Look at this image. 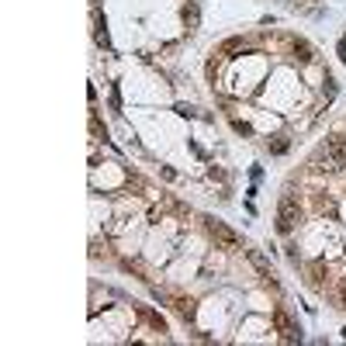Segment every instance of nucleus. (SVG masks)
<instances>
[{"label": "nucleus", "instance_id": "nucleus-1", "mask_svg": "<svg viewBox=\"0 0 346 346\" xmlns=\"http://www.w3.org/2000/svg\"><path fill=\"white\" fill-rule=\"evenodd\" d=\"M301 222V198L294 190H284L281 194V204H277V232H291V228Z\"/></svg>", "mask_w": 346, "mask_h": 346}, {"label": "nucleus", "instance_id": "nucleus-2", "mask_svg": "<svg viewBox=\"0 0 346 346\" xmlns=\"http://www.w3.org/2000/svg\"><path fill=\"white\" fill-rule=\"evenodd\" d=\"M204 232L222 246V249H228V253H236V249H243V239L228 228L225 222H218V218H204Z\"/></svg>", "mask_w": 346, "mask_h": 346}, {"label": "nucleus", "instance_id": "nucleus-3", "mask_svg": "<svg viewBox=\"0 0 346 346\" xmlns=\"http://www.w3.org/2000/svg\"><path fill=\"white\" fill-rule=\"evenodd\" d=\"M274 329L281 332L284 343H301V329H298V322L287 315V308H274Z\"/></svg>", "mask_w": 346, "mask_h": 346}, {"label": "nucleus", "instance_id": "nucleus-4", "mask_svg": "<svg viewBox=\"0 0 346 346\" xmlns=\"http://www.w3.org/2000/svg\"><path fill=\"white\" fill-rule=\"evenodd\" d=\"M322 156H326V163L332 170H343L346 166V139H329L322 145Z\"/></svg>", "mask_w": 346, "mask_h": 346}, {"label": "nucleus", "instance_id": "nucleus-5", "mask_svg": "<svg viewBox=\"0 0 346 346\" xmlns=\"http://www.w3.org/2000/svg\"><path fill=\"white\" fill-rule=\"evenodd\" d=\"M246 256H249V263H253V270L263 277V284L270 287V291H277V281H274V270H270V260H266L260 249H246Z\"/></svg>", "mask_w": 346, "mask_h": 346}, {"label": "nucleus", "instance_id": "nucleus-6", "mask_svg": "<svg viewBox=\"0 0 346 346\" xmlns=\"http://www.w3.org/2000/svg\"><path fill=\"white\" fill-rule=\"evenodd\" d=\"M170 308H173L183 322H190V319L198 315V301H194V298H183V294H173V298H170Z\"/></svg>", "mask_w": 346, "mask_h": 346}, {"label": "nucleus", "instance_id": "nucleus-7", "mask_svg": "<svg viewBox=\"0 0 346 346\" xmlns=\"http://www.w3.org/2000/svg\"><path fill=\"white\" fill-rule=\"evenodd\" d=\"M94 42L104 45V49L111 45V38H107V21L101 18V11H94Z\"/></svg>", "mask_w": 346, "mask_h": 346}, {"label": "nucleus", "instance_id": "nucleus-8", "mask_svg": "<svg viewBox=\"0 0 346 346\" xmlns=\"http://www.w3.org/2000/svg\"><path fill=\"white\" fill-rule=\"evenodd\" d=\"M180 18H183V24H187V31H194V28L201 24V11H198V4H183V11H180Z\"/></svg>", "mask_w": 346, "mask_h": 346}, {"label": "nucleus", "instance_id": "nucleus-9", "mask_svg": "<svg viewBox=\"0 0 346 346\" xmlns=\"http://www.w3.org/2000/svg\"><path fill=\"white\" fill-rule=\"evenodd\" d=\"M291 52H294V59H301V62H312V59H315L312 45H308V42H301V38H294V42H291Z\"/></svg>", "mask_w": 346, "mask_h": 346}, {"label": "nucleus", "instance_id": "nucleus-10", "mask_svg": "<svg viewBox=\"0 0 346 346\" xmlns=\"http://www.w3.org/2000/svg\"><path fill=\"white\" fill-rule=\"evenodd\" d=\"M326 277H329L326 263H312V266H308V284H312V287H322V284H326Z\"/></svg>", "mask_w": 346, "mask_h": 346}, {"label": "nucleus", "instance_id": "nucleus-11", "mask_svg": "<svg viewBox=\"0 0 346 346\" xmlns=\"http://www.w3.org/2000/svg\"><path fill=\"white\" fill-rule=\"evenodd\" d=\"M142 315H145V322L156 329V332H166V319L163 315H156V312H149V308H142Z\"/></svg>", "mask_w": 346, "mask_h": 346}, {"label": "nucleus", "instance_id": "nucleus-12", "mask_svg": "<svg viewBox=\"0 0 346 346\" xmlns=\"http://www.w3.org/2000/svg\"><path fill=\"white\" fill-rule=\"evenodd\" d=\"M270 152L284 156V152H287V139H284V135H274V142H270Z\"/></svg>", "mask_w": 346, "mask_h": 346}, {"label": "nucleus", "instance_id": "nucleus-13", "mask_svg": "<svg viewBox=\"0 0 346 346\" xmlns=\"http://www.w3.org/2000/svg\"><path fill=\"white\" fill-rule=\"evenodd\" d=\"M239 49H243V42H239V38H228V42L222 45V56H225V52H239Z\"/></svg>", "mask_w": 346, "mask_h": 346}, {"label": "nucleus", "instance_id": "nucleus-14", "mask_svg": "<svg viewBox=\"0 0 346 346\" xmlns=\"http://www.w3.org/2000/svg\"><path fill=\"white\" fill-rule=\"evenodd\" d=\"M111 111H122V97H118V87H111Z\"/></svg>", "mask_w": 346, "mask_h": 346}, {"label": "nucleus", "instance_id": "nucleus-15", "mask_svg": "<svg viewBox=\"0 0 346 346\" xmlns=\"http://www.w3.org/2000/svg\"><path fill=\"white\" fill-rule=\"evenodd\" d=\"M236 132H239V135H253V125H246V122H236Z\"/></svg>", "mask_w": 346, "mask_h": 346}, {"label": "nucleus", "instance_id": "nucleus-16", "mask_svg": "<svg viewBox=\"0 0 346 346\" xmlns=\"http://www.w3.org/2000/svg\"><path fill=\"white\" fill-rule=\"evenodd\" d=\"M339 305H343V308H346V281L339 284Z\"/></svg>", "mask_w": 346, "mask_h": 346}]
</instances>
